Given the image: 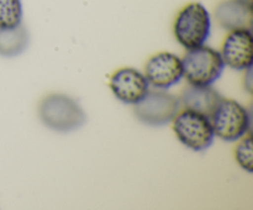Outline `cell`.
Here are the masks:
<instances>
[{"instance_id": "cell-4", "label": "cell", "mask_w": 253, "mask_h": 210, "mask_svg": "<svg viewBox=\"0 0 253 210\" xmlns=\"http://www.w3.org/2000/svg\"><path fill=\"white\" fill-rule=\"evenodd\" d=\"M173 130L178 140L193 151H204L211 146L215 133L208 116L184 109L173 119Z\"/></svg>"}, {"instance_id": "cell-15", "label": "cell", "mask_w": 253, "mask_h": 210, "mask_svg": "<svg viewBox=\"0 0 253 210\" xmlns=\"http://www.w3.org/2000/svg\"><path fill=\"white\" fill-rule=\"evenodd\" d=\"M247 73L246 76H245L244 78V85L245 88H246V90L249 91V93H251L252 91V67H250V68L246 69Z\"/></svg>"}, {"instance_id": "cell-5", "label": "cell", "mask_w": 253, "mask_h": 210, "mask_svg": "<svg viewBox=\"0 0 253 210\" xmlns=\"http://www.w3.org/2000/svg\"><path fill=\"white\" fill-rule=\"evenodd\" d=\"M215 136L224 141L244 137L250 128V114L244 105L232 99H222L210 116Z\"/></svg>"}, {"instance_id": "cell-6", "label": "cell", "mask_w": 253, "mask_h": 210, "mask_svg": "<svg viewBox=\"0 0 253 210\" xmlns=\"http://www.w3.org/2000/svg\"><path fill=\"white\" fill-rule=\"evenodd\" d=\"M180 109L179 99L165 89L148 90L142 100L135 104V115L148 126H163L170 123Z\"/></svg>"}, {"instance_id": "cell-1", "label": "cell", "mask_w": 253, "mask_h": 210, "mask_svg": "<svg viewBox=\"0 0 253 210\" xmlns=\"http://www.w3.org/2000/svg\"><path fill=\"white\" fill-rule=\"evenodd\" d=\"M39 118L46 127L57 132H72L85 124L86 115L78 101L61 93L44 96L39 105Z\"/></svg>"}, {"instance_id": "cell-2", "label": "cell", "mask_w": 253, "mask_h": 210, "mask_svg": "<svg viewBox=\"0 0 253 210\" xmlns=\"http://www.w3.org/2000/svg\"><path fill=\"white\" fill-rule=\"evenodd\" d=\"M173 31L177 41L184 48L192 49L203 46L211 31L209 11L202 2H189L178 12Z\"/></svg>"}, {"instance_id": "cell-12", "label": "cell", "mask_w": 253, "mask_h": 210, "mask_svg": "<svg viewBox=\"0 0 253 210\" xmlns=\"http://www.w3.org/2000/svg\"><path fill=\"white\" fill-rule=\"evenodd\" d=\"M30 34L22 24L15 27L0 29V56L16 57L27 48Z\"/></svg>"}, {"instance_id": "cell-8", "label": "cell", "mask_w": 253, "mask_h": 210, "mask_svg": "<svg viewBox=\"0 0 253 210\" xmlns=\"http://www.w3.org/2000/svg\"><path fill=\"white\" fill-rule=\"evenodd\" d=\"M224 64L236 71H246L252 67L253 44L251 30L230 31L221 47Z\"/></svg>"}, {"instance_id": "cell-14", "label": "cell", "mask_w": 253, "mask_h": 210, "mask_svg": "<svg viewBox=\"0 0 253 210\" xmlns=\"http://www.w3.org/2000/svg\"><path fill=\"white\" fill-rule=\"evenodd\" d=\"M252 137L251 135H247L244 140L236 146L235 148V158L240 167L244 168L249 173L253 170V148H252Z\"/></svg>"}, {"instance_id": "cell-13", "label": "cell", "mask_w": 253, "mask_h": 210, "mask_svg": "<svg viewBox=\"0 0 253 210\" xmlns=\"http://www.w3.org/2000/svg\"><path fill=\"white\" fill-rule=\"evenodd\" d=\"M21 22V0H0V29L15 27Z\"/></svg>"}, {"instance_id": "cell-10", "label": "cell", "mask_w": 253, "mask_h": 210, "mask_svg": "<svg viewBox=\"0 0 253 210\" xmlns=\"http://www.w3.org/2000/svg\"><path fill=\"white\" fill-rule=\"evenodd\" d=\"M215 19L225 30H251V0H224L215 9Z\"/></svg>"}, {"instance_id": "cell-11", "label": "cell", "mask_w": 253, "mask_h": 210, "mask_svg": "<svg viewBox=\"0 0 253 210\" xmlns=\"http://www.w3.org/2000/svg\"><path fill=\"white\" fill-rule=\"evenodd\" d=\"M220 100L221 95L211 85H192V84L183 89L179 98L180 106L203 114L209 119Z\"/></svg>"}, {"instance_id": "cell-7", "label": "cell", "mask_w": 253, "mask_h": 210, "mask_svg": "<svg viewBox=\"0 0 253 210\" xmlns=\"http://www.w3.org/2000/svg\"><path fill=\"white\" fill-rule=\"evenodd\" d=\"M145 77L156 89H168L183 78L182 59L169 52H161L147 61Z\"/></svg>"}, {"instance_id": "cell-3", "label": "cell", "mask_w": 253, "mask_h": 210, "mask_svg": "<svg viewBox=\"0 0 253 210\" xmlns=\"http://www.w3.org/2000/svg\"><path fill=\"white\" fill-rule=\"evenodd\" d=\"M183 63V77L192 85H211L224 71L220 52L208 46L188 49Z\"/></svg>"}, {"instance_id": "cell-9", "label": "cell", "mask_w": 253, "mask_h": 210, "mask_svg": "<svg viewBox=\"0 0 253 210\" xmlns=\"http://www.w3.org/2000/svg\"><path fill=\"white\" fill-rule=\"evenodd\" d=\"M145 74L135 68H121L111 76L110 88L114 95L125 104L135 105L142 100L148 91Z\"/></svg>"}]
</instances>
